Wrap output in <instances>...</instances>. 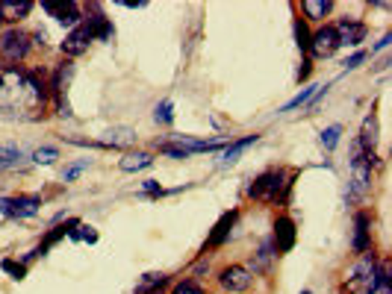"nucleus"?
<instances>
[{"mask_svg":"<svg viewBox=\"0 0 392 294\" xmlns=\"http://www.w3.org/2000/svg\"><path fill=\"white\" fill-rule=\"evenodd\" d=\"M47 83L39 71L0 65V121H35L44 115Z\"/></svg>","mask_w":392,"mask_h":294,"instance_id":"f257e3e1","label":"nucleus"},{"mask_svg":"<svg viewBox=\"0 0 392 294\" xmlns=\"http://www.w3.org/2000/svg\"><path fill=\"white\" fill-rule=\"evenodd\" d=\"M292 180H295V171L292 168H268L260 177H254V182L248 186V198L256 203H286L289 191H292Z\"/></svg>","mask_w":392,"mask_h":294,"instance_id":"f03ea898","label":"nucleus"},{"mask_svg":"<svg viewBox=\"0 0 392 294\" xmlns=\"http://www.w3.org/2000/svg\"><path fill=\"white\" fill-rule=\"evenodd\" d=\"M377 165L375 153H363L360 147H354V159H351V189H348V203H360L369 191L372 182V168Z\"/></svg>","mask_w":392,"mask_h":294,"instance_id":"7ed1b4c3","label":"nucleus"},{"mask_svg":"<svg viewBox=\"0 0 392 294\" xmlns=\"http://www.w3.org/2000/svg\"><path fill=\"white\" fill-rule=\"evenodd\" d=\"M30 47H33L30 33H24L21 27H9L0 33V59H3L6 65L24 62V59L30 56Z\"/></svg>","mask_w":392,"mask_h":294,"instance_id":"20e7f679","label":"nucleus"},{"mask_svg":"<svg viewBox=\"0 0 392 294\" xmlns=\"http://www.w3.org/2000/svg\"><path fill=\"white\" fill-rule=\"evenodd\" d=\"M339 51V39H336V33L330 24H325V27H318L316 33H310V47H307V53L310 59H330Z\"/></svg>","mask_w":392,"mask_h":294,"instance_id":"39448f33","label":"nucleus"},{"mask_svg":"<svg viewBox=\"0 0 392 294\" xmlns=\"http://www.w3.org/2000/svg\"><path fill=\"white\" fill-rule=\"evenodd\" d=\"M298 241V230H295V220H292L289 215H280L275 220V232H272V248L275 253H289L292 248H295Z\"/></svg>","mask_w":392,"mask_h":294,"instance_id":"423d86ee","label":"nucleus"},{"mask_svg":"<svg viewBox=\"0 0 392 294\" xmlns=\"http://www.w3.org/2000/svg\"><path fill=\"white\" fill-rule=\"evenodd\" d=\"M334 33H336V39H339V47L342 44H348V47H357L366 42V35H369V27H366L363 21L357 18H339L334 24Z\"/></svg>","mask_w":392,"mask_h":294,"instance_id":"0eeeda50","label":"nucleus"},{"mask_svg":"<svg viewBox=\"0 0 392 294\" xmlns=\"http://www.w3.org/2000/svg\"><path fill=\"white\" fill-rule=\"evenodd\" d=\"M42 9L47 12L51 18H56L63 27H77V24L83 21V9L80 3H74V0H65V3H54V0H44Z\"/></svg>","mask_w":392,"mask_h":294,"instance_id":"6e6552de","label":"nucleus"},{"mask_svg":"<svg viewBox=\"0 0 392 294\" xmlns=\"http://www.w3.org/2000/svg\"><path fill=\"white\" fill-rule=\"evenodd\" d=\"M372 215L369 212H357L354 215V236H351V250L354 253H366L372 250Z\"/></svg>","mask_w":392,"mask_h":294,"instance_id":"1a4fd4ad","label":"nucleus"},{"mask_svg":"<svg viewBox=\"0 0 392 294\" xmlns=\"http://www.w3.org/2000/svg\"><path fill=\"white\" fill-rule=\"evenodd\" d=\"M89 42H92V35H89V30H85V24L80 21L77 27L65 35V42H63L59 51H63L65 59H77V56H83L85 51H89Z\"/></svg>","mask_w":392,"mask_h":294,"instance_id":"9d476101","label":"nucleus"},{"mask_svg":"<svg viewBox=\"0 0 392 294\" xmlns=\"http://www.w3.org/2000/svg\"><path fill=\"white\" fill-rule=\"evenodd\" d=\"M218 283H222V288H227V291H248L254 277L245 265H227L224 271L218 274Z\"/></svg>","mask_w":392,"mask_h":294,"instance_id":"9b49d317","label":"nucleus"},{"mask_svg":"<svg viewBox=\"0 0 392 294\" xmlns=\"http://www.w3.org/2000/svg\"><path fill=\"white\" fill-rule=\"evenodd\" d=\"M236 220H239V209H230V212H224L222 218H218L215 227H213V232H210V239H206V244H204V253L222 248V244L230 239V230H234Z\"/></svg>","mask_w":392,"mask_h":294,"instance_id":"f8f14e48","label":"nucleus"},{"mask_svg":"<svg viewBox=\"0 0 392 294\" xmlns=\"http://www.w3.org/2000/svg\"><path fill=\"white\" fill-rule=\"evenodd\" d=\"M42 198L39 194H18V198H6V218H33L39 215Z\"/></svg>","mask_w":392,"mask_h":294,"instance_id":"ddd939ff","label":"nucleus"},{"mask_svg":"<svg viewBox=\"0 0 392 294\" xmlns=\"http://www.w3.org/2000/svg\"><path fill=\"white\" fill-rule=\"evenodd\" d=\"M377 283V271L375 274H357V277H345L339 286V294H372Z\"/></svg>","mask_w":392,"mask_h":294,"instance_id":"4468645a","label":"nucleus"},{"mask_svg":"<svg viewBox=\"0 0 392 294\" xmlns=\"http://www.w3.org/2000/svg\"><path fill=\"white\" fill-rule=\"evenodd\" d=\"M71 80H74V65L63 62V65H56V71L51 74V83H47V89H51L54 97H65Z\"/></svg>","mask_w":392,"mask_h":294,"instance_id":"2eb2a0df","label":"nucleus"},{"mask_svg":"<svg viewBox=\"0 0 392 294\" xmlns=\"http://www.w3.org/2000/svg\"><path fill=\"white\" fill-rule=\"evenodd\" d=\"M136 144V130L130 127H113L104 132V141L101 147H118V150H127V147Z\"/></svg>","mask_w":392,"mask_h":294,"instance_id":"dca6fc26","label":"nucleus"},{"mask_svg":"<svg viewBox=\"0 0 392 294\" xmlns=\"http://www.w3.org/2000/svg\"><path fill=\"white\" fill-rule=\"evenodd\" d=\"M33 0H0V15H3V21H9V24H15L18 27V21L21 18H27L30 12H33Z\"/></svg>","mask_w":392,"mask_h":294,"instance_id":"f3484780","label":"nucleus"},{"mask_svg":"<svg viewBox=\"0 0 392 294\" xmlns=\"http://www.w3.org/2000/svg\"><path fill=\"white\" fill-rule=\"evenodd\" d=\"M377 132H381V124H377V115H366L363 121V130H360V141L357 147L363 153H375V147H377Z\"/></svg>","mask_w":392,"mask_h":294,"instance_id":"a211bd4d","label":"nucleus"},{"mask_svg":"<svg viewBox=\"0 0 392 294\" xmlns=\"http://www.w3.org/2000/svg\"><path fill=\"white\" fill-rule=\"evenodd\" d=\"M256 141H260V136H256V132H254V136H245V139L230 141V144L224 147V153H222V165H234L236 159H239L245 150H248L251 144H256Z\"/></svg>","mask_w":392,"mask_h":294,"instance_id":"6ab92c4d","label":"nucleus"},{"mask_svg":"<svg viewBox=\"0 0 392 294\" xmlns=\"http://www.w3.org/2000/svg\"><path fill=\"white\" fill-rule=\"evenodd\" d=\"M275 248H272V239H266L263 244H260V250L254 253V274H268L272 271V262H275Z\"/></svg>","mask_w":392,"mask_h":294,"instance_id":"aec40b11","label":"nucleus"},{"mask_svg":"<svg viewBox=\"0 0 392 294\" xmlns=\"http://www.w3.org/2000/svg\"><path fill=\"white\" fill-rule=\"evenodd\" d=\"M154 165V156L145 153V150H136V153H124V159L118 162V168L124 171V174H136L142 168H151Z\"/></svg>","mask_w":392,"mask_h":294,"instance_id":"412c9836","label":"nucleus"},{"mask_svg":"<svg viewBox=\"0 0 392 294\" xmlns=\"http://www.w3.org/2000/svg\"><path fill=\"white\" fill-rule=\"evenodd\" d=\"M301 9H304V21H322L330 15L334 0H304Z\"/></svg>","mask_w":392,"mask_h":294,"instance_id":"4be33fe9","label":"nucleus"},{"mask_svg":"<svg viewBox=\"0 0 392 294\" xmlns=\"http://www.w3.org/2000/svg\"><path fill=\"white\" fill-rule=\"evenodd\" d=\"M165 286H168V274H145L133 294H163Z\"/></svg>","mask_w":392,"mask_h":294,"instance_id":"5701e85b","label":"nucleus"},{"mask_svg":"<svg viewBox=\"0 0 392 294\" xmlns=\"http://www.w3.org/2000/svg\"><path fill=\"white\" fill-rule=\"evenodd\" d=\"M24 165V153L15 144H3L0 147V171H15Z\"/></svg>","mask_w":392,"mask_h":294,"instance_id":"b1692460","label":"nucleus"},{"mask_svg":"<svg viewBox=\"0 0 392 294\" xmlns=\"http://www.w3.org/2000/svg\"><path fill=\"white\" fill-rule=\"evenodd\" d=\"M316 92H318V85H307V89L298 92V94L292 97V101H289L286 106H280V112H292V109H298V106H304V103H310Z\"/></svg>","mask_w":392,"mask_h":294,"instance_id":"393cba45","label":"nucleus"},{"mask_svg":"<svg viewBox=\"0 0 392 294\" xmlns=\"http://www.w3.org/2000/svg\"><path fill=\"white\" fill-rule=\"evenodd\" d=\"M56 159H59L56 147H39V150H33V162L35 165H54Z\"/></svg>","mask_w":392,"mask_h":294,"instance_id":"a878e982","label":"nucleus"},{"mask_svg":"<svg viewBox=\"0 0 392 294\" xmlns=\"http://www.w3.org/2000/svg\"><path fill=\"white\" fill-rule=\"evenodd\" d=\"M295 42L304 53H307V47H310V30H307V21L304 18H295Z\"/></svg>","mask_w":392,"mask_h":294,"instance_id":"bb28decb","label":"nucleus"},{"mask_svg":"<svg viewBox=\"0 0 392 294\" xmlns=\"http://www.w3.org/2000/svg\"><path fill=\"white\" fill-rule=\"evenodd\" d=\"M0 268H3V271H6L12 279H24V277H27V265H24V262L3 259V262H0Z\"/></svg>","mask_w":392,"mask_h":294,"instance_id":"cd10ccee","label":"nucleus"},{"mask_svg":"<svg viewBox=\"0 0 392 294\" xmlns=\"http://www.w3.org/2000/svg\"><path fill=\"white\" fill-rule=\"evenodd\" d=\"M339 136H342V127H339V124L327 127V130L322 132V147H325V150H334V147L339 144Z\"/></svg>","mask_w":392,"mask_h":294,"instance_id":"c85d7f7f","label":"nucleus"},{"mask_svg":"<svg viewBox=\"0 0 392 294\" xmlns=\"http://www.w3.org/2000/svg\"><path fill=\"white\" fill-rule=\"evenodd\" d=\"M154 118H156V124H171V121H174V112H171V103H168V101L156 103Z\"/></svg>","mask_w":392,"mask_h":294,"instance_id":"c756f323","label":"nucleus"},{"mask_svg":"<svg viewBox=\"0 0 392 294\" xmlns=\"http://www.w3.org/2000/svg\"><path fill=\"white\" fill-rule=\"evenodd\" d=\"M171 294H204V288L195 283V279H183V283H177L174 288H171Z\"/></svg>","mask_w":392,"mask_h":294,"instance_id":"7c9ffc66","label":"nucleus"},{"mask_svg":"<svg viewBox=\"0 0 392 294\" xmlns=\"http://www.w3.org/2000/svg\"><path fill=\"white\" fill-rule=\"evenodd\" d=\"M85 168H89V159H83V162H77V165H71V168H65V171H63V180H65V182H71V180H77V177L83 174V171H85Z\"/></svg>","mask_w":392,"mask_h":294,"instance_id":"2f4dec72","label":"nucleus"},{"mask_svg":"<svg viewBox=\"0 0 392 294\" xmlns=\"http://www.w3.org/2000/svg\"><path fill=\"white\" fill-rule=\"evenodd\" d=\"M142 191L148 194V198H159V194H165L163 186H159L156 180H145V182H142Z\"/></svg>","mask_w":392,"mask_h":294,"instance_id":"473e14b6","label":"nucleus"},{"mask_svg":"<svg viewBox=\"0 0 392 294\" xmlns=\"http://www.w3.org/2000/svg\"><path fill=\"white\" fill-rule=\"evenodd\" d=\"M366 59H369V53H366V51H360V53H354L351 59H345V62H342V65H345V71H354V68H360V65L366 62Z\"/></svg>","mask_w":392,"mask_h":294,"instance_id":"72a5a7b5","label":"nucleus"},{"mask_svg":"<svg viewBox=\"0 0 392 294\" xmlns=\"http://www.w3.org/2000/svg\"><path fill=\"white\" fill-rule=\"evenodd\" d=\"M310 71H313V59H304L301 68H298V83L307 80V77H310Z\"/></svg>","mask_w":392,"mask_h":294,"instance_id":"f704fd0d","label":"nucleus"},{"mask_svg":"<svg viewBox=\"0 0 392 294\" xmlns=\"http://www.w3.org/2000/svg\"><path fill=\"white\" fill-rule=\"evenodd\" d=\"M389 42H392V35L386 33V35H384V39H381V42H377V44L372 47V53H377V51H384V47H389Z\"/></svg>","mask_w":392,"mask_h":294,"instance_id":"c9c22d12","label":"nucleus"},{"mask_svg":"<svg viewBox=\"0 0 392 294\" xmlns=\"http://www.w3.org/2000/svg\"><path fill=\"white\" fill-rule=\"evenodd\" d=\"M0 27H3V15H0Z\"/></svg>","mask_w":392,"mask_h":294,"instance_id":"e433bc0d","label":"nucleus"},{"mask_svg":"<svg viewBox=\"0 0 392 294\" xmlns=\"http://www.w3.org/2000/svg\"><path fill=\"white\" fill-rule=\"evenodd\" d=\"M301 294H313V291H310V288H307V291H301Z\"/></svg>","mask_w":392,"mask_h":294,"instance_id":"4c0bfd02","label":"nucleus"}]
</instances>
